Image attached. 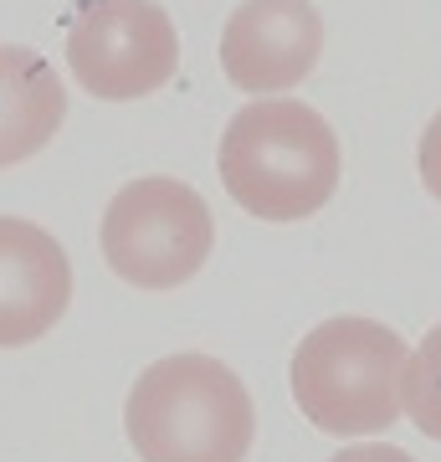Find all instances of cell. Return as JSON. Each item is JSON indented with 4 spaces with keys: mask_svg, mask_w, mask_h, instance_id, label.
Listing matches in <instances>:
<instances>
[{
    "mask_svg": "<svg viewBox=\"0 0 441 462\" xmlns=\"http://www.w3.org/2000/svg\"><path fill=\"white\" fill-rule=\"evenodd\" d=\"M221 185L262 221H303L339 190V139L308 103H246L221 134Z\"/></svg>",
    "mask_w": 441,
    "mask_h": 462,
    "instance_id": "obj_1",
    "label": "cell"
},
{
    "mask_svg": "<svg viewBox=\"0 0 441 462\" xmlns=\"http://www.w3.org/2000/svg\"><path fill=\"white\" fill-rule=\"evenodd\" d=\"M144 462H246L257 411L242 375L211 355H170L133 380L124 406Z\"/></svg>",
    "mask_w": 441,
    "mask_h": 462,
    "instance_id": "obj_2",
    "label": "cell"
},
{
    "mask_svg": "<svg viewBox=\"0 0 441 462\" xmlns=\"http://www.w3.org/2000/svg\"><path fill=\"white\" fill-rule=\"evenodd\" d=\"M406 355V339L375 319H328L293 349V401L328 437L390 431Z\"/></svg>",
    "mask_w": 441,
    "mask_h": 462,
    "instance_id": "obj_3",
    "label": "cell"
},
{
    "mask_svg": "<svg viewBox=\"0 0 441 462\" xmlns=\"http://www.w3.org/2000/svg\"><path fill=\"white\" fill-rule=\"evenodd\" d=\"M216 242L211 206L200 190L170 180V175H144L124 185L108 211H103V257L124 282L164 293L180 288L206 267Z\"/></svg>",
    "mask_w": 441,
    "mask_h": 462,
    "instance_id": "obj_4",
    "label": "cell"
},
{
    "mask_svg": "<svg viewBox=\"0 0 441 462\" xmlns=\"http://www.w3.org/2000/svg\"><path fill=\"white\" fill-rule=\"evenodd\" d=\"M67 67L93 98H149L175 78L180 36L154 0H82L67 16Z\"/></svg>",
    "mask_w": 441,
    "mask_h": 462,
    "instance_id": "obj_5",
    "label": "cell"
},
{
    "mask_svg": "<svg viewBox=\"0 0 441 462\" xmlns=\"http://www.w3.org/2000/svg\"><path fill=\"white\" fill-rule=\"evenodd\" d=\"M324 57V21L308 0H242L221 32V72L242 93H282Z\"/></svg>",
    "mask_w": 441,
    "mask_h": 462,
    "instance_id": "obj_6",
    "label": "cell"
},
{
    "mask_svg": "<svg viewBox=\"0 0 441 462\" xmlns=\"http://www.w3.org/2000/svg\"><path fill=\"white\" fill-rule=\"evenodd\" d=\"M72 303V263L36 221L0 216V349L36 345Z\"/></svg>",
    "mask_w": 441,
    "mask_h": 462,
    "instance_id": "obj_7",
    "label": "cell"
},
{
    "mask_svg": "<svg viewBox=\"0 0 441 462\" xmlns=\"http://www.w3.org/2000/svg\"><path fill=\"white\" fill-rule=\"evenodd\" d=\"M67 88L36 47H0V170L21 165L57 139Z\"/></svg>",
    "mask_w": 441,
    "mask_h": 462,
    "instance_id": "obj_8",
    "label": "cell"
},
{
    "mask_svg": "<svg viewBox=\"0 0 441 462\" xmlns=\"http://www.w3.org/2000/svg\"><path fill=\"white\" fill-rule=\"evenodd\" d=\"M400 411L441 442V324L406 355L400 370Z\"/></svg>",
    "mask_w": 441,
    "mask_h": 462,
    "instance_id": "obj_9",
    "label": "cell"
},
{
    "mask_svg": "<svg viewBox=\"0 0 441 462\" xmlns=\"http://www.w3.org/2000/svg\"><path fill=\"white\" fill-rule=\"evenodd\" d=\"M421 180H426V190L441 200V114L426 124V134H421Z\"/></svg>",
    "mask_w": 441,
    "mask_h": 462,
    "instance_id": "obj_10",
    "label": "cell"
},
{
    "mask_svg": "<svg viewBox=\"0 0 441 462\" xmlns=\"http://www.w3.org/2000/svg\"><path fill=\"white\" fill-rule=\"evenodd\" d=\"M328 462H416V457L400 452V447H344V452H334Z\"/></svg>",
    "mask_w": 441,
    "mask_h": 462,
    "instance_id": "obj_11",
    "label": "cell"
}]
</instances>
